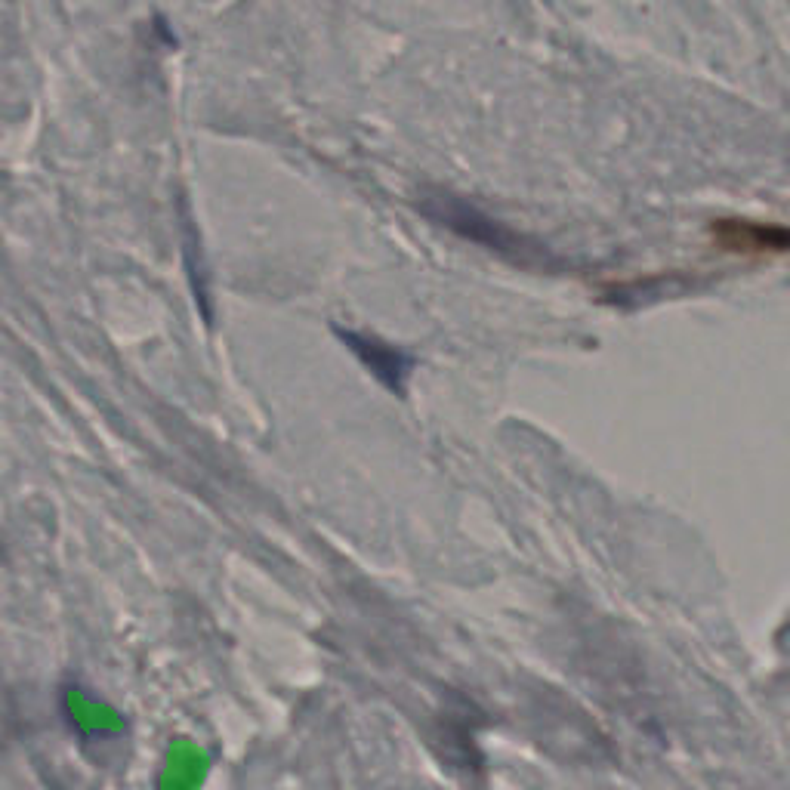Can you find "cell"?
Here are the masks:
<instances>
[{"label": "cell", "instance_id": "obj_1", "mask_svg": "<svg viewBox=\"0 0 790 790\" xmlns=\"http://www.w3.org/2000/svg\"><path fill=\"white\" fill-rule=\"evenodd\" d=\"M429 217H436L442 226L454 229L457 235L470 238V241H479L485 244L488 250L500 257H510L516 263H525V260H537L541 257V247L531 244V241H522L516 232L504 229L500 223H494L491 217H485L482 210H476L473 204L466 201H457V198H433L423 204Z\"/></svg>", "mask_w": 790, "mask_h": 790}, {"label": "cell", "instance_id": "obj_2", "mask_svg": "<svg viewBox=\"0 0 790 790\" xmlns=\"http://www.w3.org/2000/svg\"><path fill=\"white\" fill-rule=\"evenodd\" d=\"M337 337L343 340V346H349L355 352V358L362 362L389 392H405V383L414 371V358L402 349H395L392 343L374 337V334H358V331H346L337 328Z\"/></svg>", "mask_w": 790, "mask_h": 790}]
</instances>
